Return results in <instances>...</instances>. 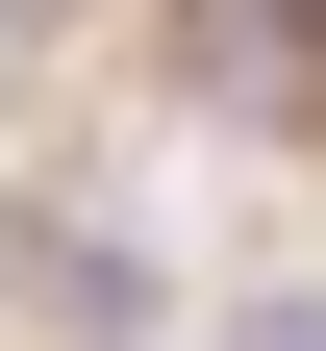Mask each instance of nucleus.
I'll return each instance as SVG.
<instances>
[{
    "instance_id": "obj_1",
    "label": "nucleus",
    "mask_w": 326,
    "mask_h": 351,
    "mask_svg": "<svg viewBox=\"0 0 326 351\" xmlns=\"http://www.w3.org/2000/svg\"><path fill=\"white\" fill-rule=\"evenodd\" d=\"M51 25H101V0H0V51H51Z\"/></svg>"
}]
</instances>
